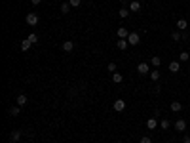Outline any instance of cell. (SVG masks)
<instances>
[{
  "instance_id": "1",
  "label": "cell",
  "mask_w": 190,
  "mask_h": 143,
  "mask_svg": "<svg viewBox=\"0 0 190 143\" xmlns=\"http://www.w3.org/2000/svg\"><path fill=\"white\" fill-rule=\"evenodd\" d=\"M25 21H27V25H30V27H34V25H38V13H34V12H30L27 13V17H25Z\"/></svg>"
},
{
  "instance_id": "2",
  "label": "cell",
  "mask_w": 190,
  "mask_h": 143,
  "mask_svg": "<svg viewBox=\"0 0 190 143\" xmlns=\"http://www.w3.org/2000/svg\"><path fill=\"white\" fill-rule=\"evenodd\" d=\"M127 42H129L131 46H137V44L141 42V34H139V33H135V31H131L129 36H127Z\"/></svg>"
},
{
  "instance_id": "3",
  "label": "cell",
  "mask_w": 190,
  "mask_h": 143,
  "mask_svg": "<svg viewBox=\"0 0 190 143\" xmlns=\"http://www.w3.org/2000/svg\"><path fill=\"white\" fill-rule=\"evenodd\" d=\"M112 109L118 111V113H122V111L126 109V101H124V99H116V101H114V105H112Z\"/></svg>"
},
{
  "instance_id": "4",
  "label": "cell",
  "mask_w": 190,
  "mask_h": 143,
  "mask_svg": "<svg viewBox=\"0 0 190 143\" xmlns=\"http://www.w3.org/2000/svg\"><path fill=\"white\" fill-rule=\"evenodd\" d=\"M137 73H139V74H148V73H150V71H148V63H146V61H143V63L137 65Z\"/></svg>"
},
{
  "instance_id": "5",
  "label": "cell",
  "mask_w": 190,
  "mask_h": 143,
  "mask_svg": "<svg viewBox=\"0 0 190 143\" xmlns=\"http://www.w3.org/2000/svg\"><path fill=\"white\" fill-rule=\"evenodd\" d=\"M173 126H175V130H177V132H184V130H186V122H184L183 118H177Z\"/></svg>"
},
{
  "instance_id": "6",
  "label": "cell",
  "mask_w": 190,
  "mask_h": 143,
  "mask_svg": "<svg viewBox=\"0 0 190 143\" xmlns=\"http://www.w3.org/2000/svg\"><path fill=\"white\" fill-rule=\"evenodd\" d=\"M19 139H21V132H19V130H13L12 134H10V141H12V143H17Z\"/></svg>"
},
{
  "instance_id": "7",
  "label": "cell",
  "mask_w": 190,
  "mask_h": 143,
  "mask_svg": "<svg viewBox=\"0 0 190 143\" xmlns=\"http://www.w3.org/2000/svg\"><path fill=\"white\" fill-rule=\"evenodd\" d=\"M169 71H171V73H181V63H179V61H171V63H169Z\"/></svg>"
},
{
  "instance_id": "8",
  "label": "cell",
  "mask_w": 190,
  "mask_h": 143,
  "mask_svg": "<svg viewBox=\"0 0 190 143\" xmlns=\"http://www.w3.org/2000/svg\"><path fill=\"white\" fill-rule=\"evenodd\" d=\"M127 36H129V31H127L126 27H118V38H126L127 40Z\"/></svg>"
},
{
  "instance_id": "9",
  "label": "cell",
  "mask_w": 190,
  "mask_h": 143,
  "mask_svg": "<svg viewBox=\"0 0 190 143\" xmlns=\"http://www.w3.org/2000/svg\"><path fill=\"white\" fill-rule=\"evenodd\" d=\"M158 124H160V122H158L156 118H148V120H146V128H148V130H156Z\"/></svg>"
},
{
  "instance_id": "10",
  "label": "cell",
  "mask_w": 190,
  "mask_h": 143,
  "mask_svg": "<svg viewBox=\"0 0 190 143\" xmlns=\"http://www.w3.org/2000/svg\"><path fill=\"white\" fill-rule=\"evenodd\" d=\"M15 103H17L19 107H25V105H27V95H25V94H19L17 99H15Z\"/></svg>"
},
{
  "instance_id": "11",
  "label": "cell",
  "mask_w": 190,
  "mask_h": 143,
  "mask_svg": "<svg viewBox=\"0 0 190 143\" xmlns=\"http://www.w3.org/2000/svg\"><path fill=\"white\" fill-rule=\"evenodd\" d=\"M139 10H141L139 0H131V2H129V12H139Z\"/></svg>"
},
{
  "instance_id": "12",
  "label": "cell",
  "mask_w": 190,
  "mask_h": 143,
  "mask_svg": "<svg viewBox=\"0 0 190 143\" xmlns=\"http://www.w3.org/2000/svg\"><path fill=\"white\" fill-rule=\"evenodd\" d=\"M63 50H65V52H72V50H74V42H72V40H65V42H63Z\"/></svg>"
},
{
  "instance_id": "13",
  "label": "cell",
  "mask_w": 190,
  "mask_h": 143,
  "mask_svg": "<svg viewBox=\"0 0 190 143\" xmlns=\"http://www.w3.org/2000/svg\"><path fill=\"white\" fill-rule=\"evenodd\" d=\"M8 113L12 115V116H17L19 113H21V107H19V105H12V107L8 109Z\"/></svg>"
},
{
  "instance_id": "14",
  "label": "cell",
  "mask_w": 190,
  "mask_h": 143,
  "mask_svg": "<svg viewBox=\"0 0 190 143\" xmlns=\"http://www.w3.org/2000/svg\"><path fill=\"white\" fill-rule=\"evenodd\" d=\"M169 107H171L173 113H179V111L183 109V103H179V101H171V105H169Z\"/></svg>"
},
{
  "instance_id": "15",
  "label": "cell",
  "mask_w": 190,
  "mask_h": 143,
  "mask_svg": "<svg viewBox=\"0 0 190 143\" xmlns=\"http://www.w3.org/2000/svg\"><path fill=\"white\" fill-rule=\"evenodd\" d=\"M127 46H129V42L126 38H118V50H126Z\"/></svg>"
},
{
  "instance_id": "16",
  "label": "cell",
  "mask_w": 190,
  "mask_h": 143,
  "mask_svg": "<svg viewBox=\"0 0 190 143\" xmlns=\"http://www.w3.org/2000/svg\"><path fill=\"white\" fill-rule=\"evenodd\" d=\"M160 128L162 130H169V128H171V122H169L167 118H162L160 120Z\"/></svg>"
},
{
  "instance_id": "17",
  "label": "cell",
  "mask_w": 190,
  "mask_h": 143,
  "mask_svg": "<svg viewBox=\"0 0 190 143\" xmlns=\"http://www.w3.org/2000/svg\"><path fill=\"white\" fill-rule=\"evenodd\" d=\"M70 8H72V6H70L69 2H65V4H61V8H59V10H61V13H69V12H70Z\"/></svg>"
},
{
  "instance_id": "18",
  "label": "cell",
  "mask_w": 190,
  "mask_h": 143,
  "mask_svg": "<svg viewBox=\"0 0 190 143\" xmlns=\"http://www.w3.org/2000/svg\"><path fill=\"white\" fill-rule=\"evenodd\" d=\"M118 15H120L122 19H126L127 15H129V10H127V8H120V10H118Z\"/></svg>"
},
{
  "instance_id": "19",
  "label": "cell",
  "mask_w": 190,
  "mask_h": 143,
  "mask_svg": "<svg viewBox=\"0 0 190 143\" xmlns=\"http://www.w3.org/2000/svg\"><path fill=\"white\" fill-rule=\"evenodd\" d=\"M177 27H179V31H184L188 27V23H186V19H179L177 21Z\"/></svg>"
},
{
  "instance_id": "20",
  "label": "cell",
  "mask_w": 190,
  "mask_h": 143,
  "mask_svg": "<svg viewBox=\"0 0 190 143\" xmlns=\"http://www.w3.org/2000/svg\"><path fill=\"white\" fill-rule=\"evenodd\" d=\"M150 78L156 82V80H160V71L158 69H154V71H150Z\"/></svg>"
},
{
  "instance_id": "21",
  "label": "cell",
  "mask_w": 190,
  "mask_h": 143,
  "mask_svg": "<svg viewBox=\"0 0 190 143\" xmlns=\"http://www.w3.org/2000/svg\"><path fill=\"white\" fill-rule=\"evenodd\" d=\"M112 80H114V82H116V84H120V82H122V80H124V76H122L120 73H112Z\"/></svg>"
},
{
  "instance_id": "22",
  "label": "cell",
  "mask_w": 190,
  "mask_h": 143,
  "mask_svg": "<svg viewBox=\"0 0 190 143\" xmlns=\"http://www.w3.org/2000/svg\"><path fill=\"white\" fill-rule=\"evenodd\" d=\"M171 38L175 40V42H179V40H183V34L179 33V31H175V33H171Z\"/></svg>"
},
{
  "instance_id": "23",
  "label": "cell",
  "mask_w": 190,
  "mask_h": 143,
  "mask_svg": "<svg viewBox=\"0 0 190 143\" xmlns=\"http://www.w3.org/2000/svg\"><path fill=\"white\" fill-rule=\"evenodd\" d=\"M30 46H33V44H30L29 40H23V42H21V50H23V52H27V50H30Z\"/></svg>"
},
{
  "instance_id": "24",
  "label": "cell",
  "mask_w": 190,
  "mask_h": 143,
  "mask_svg": "<svg viewBox=\"0 0 190 143\" xmlns=\"http://www.w3.org/2000/svg\"><path fill=\"white\" fill-rule=\"evenodd\" d=\"M150 63L154 65V67H160V63H162V59H160V57H158V55H154V57L150 59Z\"/></svg>"
},
{
  "instance_id": "25",
  "label": "cell",
  "mask_w": 190,
  "mask_h": 143,
  "mask_svg": "<svg viewBox=\"0 0 190 143\" xmlns=\"http://www.w3.org/2000/svg\"><path fill=\"white\" fill-rule=\"evenodd\" d=\"M188 59H190L188 52H181V54H179V61H188Z\"/></svg>"
},
{
  "instance_id": "26",
  "label": "cell",
  "mask_w": 190,
  "mask_h": 143,
  "mask_svg": "<svg viewBox=\"0 0 190 143\" xmlns=\"http://www.w3.org/2000/svg\"><path fill=\"white\" fill-rule=\"evenodd\" d=\"M27 40H29L30 44H36V42H38V34H34V33H33V34H29V38H27Z\"/></svg>"
},
{
  "instance_id": "27",
  "label": "cell",
  "mask_w": 190,
  "mask_h": 143,
  "mask_svg": "<svg viewBox=\"0 0 190 143\" xmlns=\"http://www.w3.org/2000/svg\"><path fill=\"white\" fill-rule=\"evenodd\" d=\"M69 4H70L72 8H78L80 4H82V0H69Z\"/></svg>"
},
{
  "instance_id": "28",
  "label": "cell",
  "mask_w": 190,
  "mask_h": 143,
  "mask_svg": "<svg viewBox=\"0 0 190 143\" xmlns=\"http://www.w3.org/2000/svg\"><path fill=\"white\" fill-rule=\"evenodd\" d=\"M106 69H109L110 73H116V63H109V65H106Z\"/></svg>"
},
{
  "instance_id": "29",
  "label": "cell",
  "mask_w": 190,
  "mask_h": 143,
  "mask_svg": "<svg viewBox=\"0 0 190 143\" xmlns=\"http://www.w3.org/2000/svg\"><path fill=\"white\" fill-rule=\"evenodd\" d=\"M141 143H152V139H150L148 136H143V137H141Z\"/></svg>"
},
{
  "instance_id": "30",
  "label": "cell",
  "mask_w": 190,
  "mask_h": 143,
  "mask_svg": "<svg viewBox=\"0 0 190 143\" xmlns=\"http://www.w3.org/2000/svg\"><path fill=\"white\" fill-rule=\"evenodd\" d=\"M33 2V6H38V4H42V0H30Z\"/></svg>"
},
{
  "instance_id": "31",
  "label": "cell",
  "mask_w": 190,
  "mask_h": 143,
  "mask_svg": "<svg viewBox=\"0 0 190 143\" xmlns=\"http://www.w3.org/2000/svg\"><path fill=\"white\" fill-rule=\"evenodd\" d=\"M183 143H190V136H184L183 137Z\"/></svg>"
},
{
  "instance_id": "32",
  "label": "cell",
  "mask_w": 190,
  "mask_h": 143,
  "mask_svg": "<svg viewBox=\"0 0 190 143\" xmlns=\"http://www.w3.org/2000/svg\"><path fill=\"white\" fill-rule=\"evenodd\" d=\"M120 2H124V0H120Z\"/></svg>"
}]
</instances>
